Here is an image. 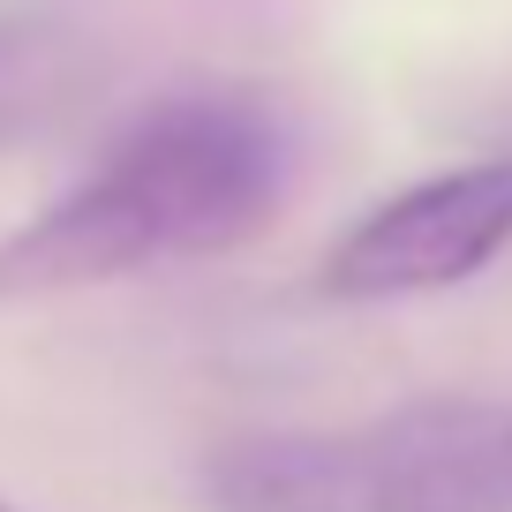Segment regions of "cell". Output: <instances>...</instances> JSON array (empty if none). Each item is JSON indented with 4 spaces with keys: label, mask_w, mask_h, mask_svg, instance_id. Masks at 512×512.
I'll return each mask as SVG.
<instances>
[{
    "label": "cell",
    "mask_w": 512,
    "mask_h": 512,
    "mask_svg": "<svg viewBox=\"0 0 512 512\" xmlns=\"http://www.w3.org/2000/svg\"><path fill=\"white\" fill-rule=\"evenodd\" d=\"M512 249V159L445 166L430 181H407L384 204H369L324 249L317 287L332 302H407L445 294L490 272Z\"/></svg>",
    "instance_id": "cell-2"
},
{
    "label": "cell",
    "mask_w": 512,
    "mask_h": 512,
    "mask_svg": "<svg viewBox=\"0 0 512 512\" xmlns=\"http://www.w3.org/2000/svg\"><path fill=\"white\" fill-rule=\"evenodd\" d=\"M362 512H512V407L407 400L354 430Z\"/></svg>",
    "instance_id": "cell-3"
},
{
    "label": "cell",
    "mask_w": 512,
    "mask_h": 512,
    "mask_svg": "<svg viewBox=\"0 0 512 512\" xmlns=\"http://www.w3.org/2000/svg\"><path fill=\"white\" fill-rule=\"evenodd\" d=\"M0 512H23V505H8V497H0Z\"/></svg>",
    "instance_id": "cell-6"
},
{
    "label": "cell",
    "mask_w": 512,
    "mask_h": 512,
    "mask_svg": "<svg viewBox=\"0 0 512 512\" xmlns=\"http://www.w3.org/2000/svg\"><path fill=\"white\" fill-rule=\"evenodd\" d=\"M287 181V121L256 91L159 98L76 189L0 241V309L241 249L272 226Z\"/></svg>",
    "instance_id": "cell-1"
},
{
    "label": "cell",
    "mask_w": 512,
    "mask_h": 512,
    "mask_svg": "<svg viewBox=\"0 0 512 512\" xmlns=\"http://www.w3.org/2000/svg\"><path fill=\"white\" fill-rule=\"evenodd\" d=\"M68 91V38L46 23H0V144H16Z\"/></svg>",
    "instance_id": "cell-5"
},
{
    "label": "cell",
    "mask_w": 512,
    "mask_h": 512,
    "mask_svg": "<svg viewBox=\"0 0 512 512\" xmlns=\"http://www.w3.org/2000/svg\"><path fill=\"white\" fill-rule=\"evenodd\" d=\"M219 512H362L354 437L324 430H256L211 452Z\"/></svg>",
    "instance_id": "cell-4"
}]
</instances>
